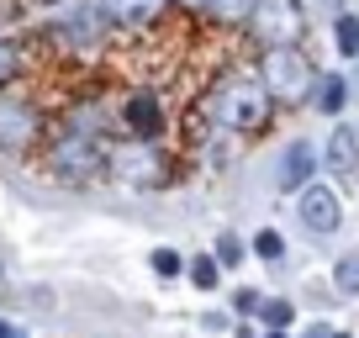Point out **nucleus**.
Here are the masks:
<instances>
[{
	"label": "nucleus",
	"mask_w": 359,
	"mask_h": 338,
	"mask_svg": "<svg viewBox=\"0 0 359 338\" xmlns=\"http://www.w3.org/2000/svg\"><path fill=\"white\" fill-rule=\"evenodd\" d=\"M27 74V43L22 37H0V90H16Z\"/></svg>",
	"instance_id": "obj_18"
},
{
	"label": "nucleus",
	"mask_w": 359,
	"mask_h": 338,
	"mask_svg": "<svg viewBox=\"0 0 359 338\" xmlns=\"http://www.w3.org/2000/svg\"><path fill=\"white\" fill-rule=\"evenodd\" d=\"M37 164H43V175L58 180V185H101V180H111L106 143H90V137L48 133V143L37 148Z\"/></svg>",
	"instance_id": "obj_2"
},
{
	"label": "nucleus",
	"mask_w": 359,
	"mask_h": 338,
	"mask_svg": "<svg viewBox=\"0 0 359 338\" xmlns=\"http://www.w3.org/2000/svg\"><path fill=\"white\" fill-rule=\"evenodd\" d=\"M212 259L222 264V270H238V264L248 259V238H238V233H222V238H217V248H212Z\"/></svg>",
	"instance_id": "obj_24"
},
{
	"label": "nucleus",
	"mask_w": 359,
	"mask_h": 338,
	"mask_svg": "<svg viewBox=\"0 0 359 338\" xmlns=\"http://www.w3.org/2000/svg\"><path fill=\"white\" fill-rule=\"evenodd\" d=\"M48 133L90 137V143H111V137H116V106L101 101L95 90H85V95H74V101L58 106V116L48 122Z\"/></svg>",
	"instance_id": "obj_8"
},
{
	"label": "nucleus",
	"mask_w": 359,
	"mask_h": 338,
	"mask_svg": "<svg viewBox=\"0 0 359 338\" xmlns=\"http://www.w3.org/2000/svg\"><path fill=\"white\" fill-rule=\"evenodd\" d=\"M323 6H327V11H333V16H338V11H344V0H323Z\"/></svg>",
	"instance_id": "obj_28"
},
{
	"label": "nucleus",
	"mask_w": 359,
	"mask_h": 338,
	"mask_svg": "<svg viewBox=\"0 0 359 338\" xmlns=\"http://www.w3.org/2000/svg\"><path fill=\"white\" fill-rule=\"evenodd\" d=\"M259 306H264V291H254V285H238L233 291V312L238 317H259Z\"/></svg>",
	"instance_id": "obj_25"
},
{
	"label": "nucleus",
	"mask_w": 359,
	"mask_h": 338,
	"mask_svg": "<svg viewBox=\"0 0 359 338\" xmlns=\"http://www.w3.org/2000/svg\"><path fill=\"white\" fill-rule=\"evenodd\" d=\"M264 85V95L275 106H306L312 101V85H317V64L306 58V48H264L254 53L248 64Z\"/></svg>",
	"instance_id": "obj_3"
},
{
	"label": "nucleus",
	"mask_w": 359,
	"mask_h": 338,
	"mask_svg": "<svg viewBox=\"0 0 359 338\" xmlns=\"http://www.w3.org/2000/svg\"><path fill=\"white\" fill-rule=\"evenodd\" d=\"M243 32L254 37V53H264V48H302L306 6H302V0H259Z\"/></svg>",
	"instance_id": "obj_7"
},
{
	"label": "nucleus",
	"mask_w": 359,
	"mask_h": 338,
	"mask_svg": "<svg viewBox=\"0 0 359 338\" xmlns=\"http://www.w3.org/2000/svg\"><path fill=\"white\" fill-rule=\"evenodd\" d=\"M317 169H323V154H317L306 137H291V143L280 148V158H275V191L296 201V196L317 180Z\"/></svg>",
	"instance_id": "obj_11"
},
{
	"label": "nucleus",
	"mask_w": 359,
	"mask_h": 338,
	"mask_svg": "<svg viewBox=\"0 0 359 338\" xmlns=\"http://www.w3.org/2000/svg\"><path fill=\"white\" fill-rule=\"evenodd\" d=\"M254 6H259V0H206V6H201V22L217 27V32H243L248 16H254Z\"/></svg>",
	"instance_id": "obj_16"
},
{
	"label": "nucleus",
	"mask_w": 359,
	"mask_h": 338,
	"mask_svg": "<svg viewBox=\"0 0 359 338\" xmlns=\"http://www.w3.org/2000/svg\"><path fill=\"white\" fill-rule=\"evenodd\" d=\"M48 48H58V53H74V58H95L106 43H111V22L101 16V6L95 0H79V6H69V11H58L53 22L43 27Z\"/></svg>",
	"instance_id": "obj_5"
},
{
	"label": "nucleus",
	"mask_w": 359,
	"mask_h": 338,
	"mask_svg": "<svg viewBox=\"0 0 359 338\" xmlns=\"http://www.w3.org/2000/svg\"><path fill=\"white\" fill-rule=\"evenodd\" d=\"M95 6H101V16L111 22L116 37H122V32H127V37L148 32V27L169 11V0H95Z\"/></svg>",
	"instance_id": "obj_12"
},
{
	"label": "nucleus",
	"mask_w": 359,
	"mask_h": 338,
	"mask_svg": "<svg viewBox=\"0 0 359 338\" xmlns=\"http://www.w3.org/2000/svg\"><path fill=\"white\" fill-rule=\"evenodd\" d=\"M169 133V106L154 85H133L116 101V137H143V143H164Z\"/></svg>",
	"instance_id": "obj_9"
},
{
	"label": "nucleus",
	"mask_w": 359,
	"mask_h": 338,
	"mask_svg": "<svg viewBox=\"0 0 359 338\" xmlns=\"http://www.w3.org/2000/svg\"><path fill=\"white\" fill-rule=\"evenodd\" d=\"M243 143L248 137L222 133V127H201V133H196V154H201L206 169H227L233 158H243Z\"/></svg>",
	"instance_id": "obj_15"
},
{
	"label": "nucleus",
	"mask_w": 359,
	"mask_h": 338,
	"mask_svg": "<svg viewBox=\"0 0 359 338\" xmlns=\"http://www.w3.org/2000/svg\"><path fill=\"white\" fill-rule=\"evenodd\" d=\"M6 327H11V323H6V317H0V338H6Z\"/></svg>",
	"instance_id": "obj_30"
},
{
	"label": "nucleus",
	"mask_w": 359,
	"mask_h": 338,
	"mask_svg": "<svg viewBox=\"0 0 359 338\" xmlns=\"http://www.w3.org/2000/svg\"><path fill=\"white\" fill-rule=\"evenodd\" d=\"M333 338H348V333H333Z\"/></svg>",
	"instance_id": "obj_31"
},
{
	"label": "nucleus",
	"mask_w": 359,
	"mask_h": 338,
	"mask_svg": "<svg viewBox=\"0 0 359 338\" xmlns=\"http://www.w3.org/2000/svg\"><path fill=\"white\" fill-rule=\"evenodd\" d=\"M185 280H191L196 291H217V285H222V264H217L212 254H196V259L185 264Z\"/></svg>",
	"instance_id": "obj_22"
},
{
	"label": "nucleus",
	"mask_w": 359,
	"mask_h": 338,
	"mask_svg": "<svg viewBox=\"0 0 359 338\" xmlns=\"http://www.w3.org/2000/svg\"><path fill=\"white\" fill-rule=\"evenodd\" d=\"M106 164H111V180L127 185V191H164V185H169V154H164V143L111 137V143H106Z\"/></svg>",
	"instance_id": "obj_4"
},
{
	"label": "nucleus",
	"mask_w": 359,
	"mask_h": 338,
	"mask_svg": "<svg viewBox=\"0 0 359 338\" xmlns=\"http://www.w3.org/2000/svg\"><path fill=\"white\" fill-rule=\"evenodd\" d=\"M333 291L344 296V302L359 296V254H338L333 259Z\"/></svg>",
	"instance_id": "obj_21"
},
{
	"label": "nucleus",
	"mask_w": 359,
	"mask_h": 338,
	"mask_svg": "<svg viewBox=\"0 0 359 338\" xmlns=\"http://www.w3.org/2000/svg\"><path fill=\"white\" fill-rule=\"evenodd\" d=\"M254 323H259V333H291L296 327V302L291 296H264Z\"/></svg>",
	"instance_id": "obj_17"
},
{
	"label": "nucleus",
	"mask_w": 359,
	"mask_h": 338,
	"mask_svg": "<svg viewBox=\"0 0 359 338\" xmlns=\"http://www.w3.org/2000/svg\"><path fill=\"white\" fill-rule=\"evenodd\" d=\"M323 169L333 175V180H354V175H359V127L338 122L333 133H327V143H323Z\"/></svg>",
	"instance_id": "obj_13"
},
{
	"label": "nucleus",
	"mask_w": 359,
	"mask_h": 338,
	"mask_svg": "<svg viewBox=\"0 0 359 338\" xmlns=\"http://www.w3.org/2000/svg\"><path fill=\"white\" fill-rule=\"evenodd\" d=\"M259 338H296V333H259Z\"/></svg>",
	"instance_id": "obj_29"
},
{
	"label": "nucleus",
	"mask_w": 359,
	"mask_h": 338,
	"mask_svg": "<svg viewBox=\"0 0 359 338\" xmlns=\"http://www.w3.org/2000/svg\"><path fill=\"white\" fill-rule=\"evenodd\" d=\"M333 53L359 64V11H338L333 16Z\"/></svg>",
	"instance_id": "obj_19"
},
{
	"label": "nucleus",
	"mask_w": 359,
	"mask_h": 338,
	"mask_svg": "<svg viewBox=\"0 0 359 338\" xmlns=\"http://www.w3.org/2000/svg\"><path fill=\"white\" fill-rule=\"evenodd\" d=\"M275 111L280 106L264 95L254 69L233 64L201 90V101H196V133L201 127H222V133H238V137H259V133H269Z\"/></svg>",
	"instance_id": "obj_1"
},
{
	"label": "nucleus",
	"mask_w": 359,
	"mask_h": 338,
	"mask_svg": "<svg viewBox=\"0 0 359 338\" xmlns=\"http://www.w3.org/2000/svg\"><path fill=\"white\" fill-rule=\"evenodd\" d=\"M296 222L312 238H333L338 227H344V196H338V185H327V180L306 185V191L296 196Z\"/></svg>",
	"instance_id": "obj_10"
},
{
	"label": "nucleus",
	"mask_w": 359,
	"mask_h": 338,
	"mask_svg": "<svg viewBox=\"0 0 359 338\" xmlns=\"http://www.w3.org/2000/svg\"><path fill=\"white\" fill-rule=\"evenodd\" d=\"M333 333H338L333 323H306V333H302V338H333Z\"/></svg>",
	"instance_id": "obj_26"
},
{
	"label": "nucleus",
	"mask_w": 359,
	"mask_h": 338,
	"mask_svg": "<svg viewBox=\"0 0 359 338\" xmlns=\"http://www.w3.org/2000/svg\"><path fill=\"white\" fill-rule=\"evenodd\" d=\"M306 111L327 116V122H344V111H348V74H338V69H317V85H312Z\"/></svg>",
	"instance_id": "obj_14"
},
{
	"label": "nucleus",
	"mask_w": 359,
	"mask_h": 338,
	"mask_svg": "<svg viewBox=\"0 0 359 338\" xmlns=\"http://www.w3.org/2000/svg\"><path fill=\"white\" fill-rule=\"evenodd\" d=\"M248 254L264 259V264H280L285 259V233H280V227H259V233L248 238Z\"/></svg>",
	"instance_id": "obj_20"
},
{
	"label": "nucleus",
	"mask_w": 359,
	"mask_h": 338,
	"mask_svg": "<svg viewBox=\"0 0 359 338\" xmlns=\"http://www.w3.org/2000/svg\"><path fill=\"white\" fill-rule=\"evenodd\" d=\"M48 143V116L32 95L16 85V90H0V158H32Z\"/></svg>",
	"instance_id": "obj_6"
},
{
	"label": "nucleus",
	"mask_w": 359,
	"mask_h": 338,
	"mask_svg": "<svg viewBox=\"0 0 359 338\" xmlns=\"http://www.w3.org/2000/svg\"><path fill=\"white\" fill-rule=\"evenodd\" d=\"M185 264H191V259H185V254H180V248H154V254H148V270H154L158 275V280H180V275H185Z\"/></svg>",
	"instance_id": "obj_23"
},
{
	"label": "nucleus",
	"mask_w": 359,
	"mask_h": 338,
	"mask_svg": "<svg viewBox=\"0 0 359 338\" xmlns=\"http://www.w3.org/2000/svg\"><path fill=\"white\" fill-rule=\"evenodd\" d=\"M169 6H175V11H196V16H201V6H206V0H169Z\"/></svg>",
	"instance_id": "obj_27"
}]
</instances>
